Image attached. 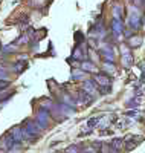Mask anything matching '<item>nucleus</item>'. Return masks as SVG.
<instances>
[{"label": "nucleus", "instance_id": "9", "mask_svg": "<svg viewBox=\"0 0 145 153\" xmlns=\"http://www.w3.org/2000/svg\"><path fill=\"white\" fill-rule=\"evenodd\" d=\"M142 45V37L138 34H133L128 37V46L130 48H139Z\"/></svg>", "mask_w": 145, "mask_h": 153}, {"label": "nucleus", "instance_id": "3", "mask_svg": "<svg viewBox=\"0 0 145 153\" xmlns=\"http://www.w3.org/2000/svg\"><path fill=\"white\" fill-rule=\"evenodd\" d=\"M95 83H96V86H99V87H105L109 91L110 89V86H112V80H110V76L109 75H105V74H96L95 75Z\"/></svg>", "mask_w": 145, "mask_h": 153}, {"label": "nucleus", "instance_id": "8", "mask_svg": "<svg viewBox=\"0 0 145 153\" xmlns=\"http://www.w3.org/2000/svg\"><path fill=\"white\" fill-rule=\"evenodd\" d=\"M101 55L104 57V60L107 63H115V54H113V49L109 46H104L101 49Z\"/></svg>", "mask_w": 145, "mask_h": 153}, {"label": "nucleus", "instance_id": "13", "mask_svg": "<svg viewBox=\"0 0 145 153\" xmlns=\"http://www.w3.org/2000/svg\"><path fill=\"white\" fill-rule=\"evenodd\" d=\"M122 65H124V68H130L133 65V55H131V52H127L122 55Z\"/></svg>", "mask_w": 145, "mask_h": 153}, {"label": "nucleus", "instance_id": "14", "mask_svg": "<svg viewBox=\"0 0 145 153\" xmlns=\"http://www.w3.org/2000/svg\"><path fill=\"white\" fill-rule=\"evenodd\" d=\"M72 78L76 81V80H83L84 78V71H80V69H75V71H72Z\"/></svg>", "mask_w": 145, "mask_h": 153}, {"label": "nucleus", "instance_id": "1", "mask_svg": "<svg viewBox=\"0 0 145 153\" xmlns=\"http://www.w3.org/2000/svg\"><path fill=\"white\" fill-rule=\"evenodd\" d=\"M35 123H37V126L40 127L41 130H44V129H47L49 127V121H50V115H49V110H46V109H40L37 112V115H35V120H34Z\"/></svg>", "mask_w": 145, "mask_h": 153}, {"label": "nucleus", "instance_id": "20", "mask_svg": "<svg viewBox=\"0 0 145 153\" xmlns=\"http://www.w3.org/2000/svg\"><path fill=\"white\" fill-rule=\"evenodd\" d=\"M0 80H3V81L8 80V74H6V71H2V69H0Z\"/></svg>", "mask_w": 145, "mask_h": 153}, {"label": "nucleus", "instance_id": "4", "mask_svg": "<svg viewBox=\"0 0 145 153\" xmlns=\"http://www.w3.org/2000/svg\"><path fill=\"white\" fill-rule=\"evenodd\" d=\"M14 144H16V141L12 139V136H11L9 133H5L2 138H0V149H3V150H6V152H9Z\"/></svg>", "mask_w": 145, "mask_h": 153}, {"label": "nucleus", "instance_id": "6", "mask_svg": "<svg viewBox=\"0 0 145 153\" xmlns=\"http://www.w3.org/2000/svg\"><path fill=\"white\" fill-rule=\"evenodd\" d=\"M122 32H124V23H122V20L113 19V22H112V34L113 35H121Z\"/></svg>", "mask_w": 145, "mask_h": 153}, {"label": "nucleus", "instance_id": "18", "mask_svg": "<svg viewBox=\"0 0 145 153\" xmlns=\"http://www.w3.org/2000/svg\"><path fill=\"white\" fill-rule=\"evenodd\" d=\"M64 153H81V149L78 146H69L67 149H66Z\"/></svg>", "mask_w": 145, "mask_h": 153}, {"label": "nucleus", "instance_id": "5", "mask_svg": "<svg viewBox=\"0 0 145 153\" xmlns=\"http://www.w3.org/2000/svg\"><path fill=\"white\" fill-rule=\"evenodd\" d=\"M8 133L12 136V139H14L16 143H21V141H24V139H23V130H21V126H16V127H12V129H11Z\"/></svg>", "mask_w": 145, "mask_h": 153}, {"label": "nucleus", "instance_id": "21", "mask_svg": "<svg viewBox=\"0 0 145 153\" xmlns=\"http://www.w3.org/2000/svg\"><path fill=\"white\" fill-rule=\"evenodd\" d=\"M0 153H5V152H0Z\"/></svg>", "mask_w": 145, "mask_h": 153}, {"label": "nucleus", "instance_id": "16", "mask_svg": "<svg viewBox=\"0 0 145 153\" xmlns=\"http://www.w3.org/2000/svg\"><path fill=\"white\" fill-rule=\"evenodd\" d=\"M99 121H101L99 118H90V120L87 121V127H89V129H93L95 126L99 124Z\"/></svg>", "mask_w": 145, "mask_h": 153}, {"label": "nucleus", "instance_id": "19", "mask_svg": "<svg viewBox=\"0 0 145 153\" xmlns=\"http://www.w3.org/2000/svg\"><path fill=\"white\" fill-rule=\"evenodd\" d=\"M9 86V83L8 81H3V80H0V92H2V91H5V89Z\"/></svg>", "mask_w": 145, "mask_h": 153}, {"label": "nucleus", "instance_id": "7", "mask_svg": "<svg viewBox=\"0 0 145 153\" xmlns=\"http://www.w3.org/2000/svg\"><path fill=\"white\" fill-rule=\"evenodd\" d=\"M96 83L95 81H90V80H87V81H84V84H83V92H86L87 95H95L96 94Z\"/></svg>", "mask_w": 145, "mask_h": 153}, {"label": "nucleus", "instance_id": "15", "mask_svg": "<svg viewBox=\"0 0 145 153\" xmlns=\"http://www.w3.org/2000/svg\"><path fill=\"white\" fill-rule=\"evenodd\" d=\"M122 14H124V11H122L121 6H115V8H113V16H115V19L121 20V19H122Z\"/></svg>", "mask_w": 145, "mask_h": 153}, {"label": "nucleus", "instance_id": "11", "mask_svg": "<svg viewBox=\"0 0 145 153\" xmlns=\"http://www.w3.org/2000/svg\"><path fill=\"white\" fill-rule=\"evenodd\" d=\"M102 69L105 71V75H113V74H116V66H115V63H107V61H104Z\"/></svg>", "mask_w": 145, "mask_h": 153}, {"label": "nucleus", "instance_id": "12", "mask_svg": "<svg viewBox=\"0 0 145 153\" xmlns=\"http://www.w3.org/2000/svg\"><path fill=\"white\" fill-rule=\"evenodd\" d=\"M72 58H75V60H84L86 58V54L83 52V49H81V46H76L75 49H73V54H72Z\"/></svg>", "mask_w": 145, "mask_h": 153}, {"label": "nucleus", "instance_id": "2", "mask_svg": "<svg viewBox=\"0 0 145 153\" xmlns=\"http://www.w3.org/2000/svg\"><path fill=\"white\" fill-rule=\"evenodd\" d=\"M128 26L133 29V31H136V29H139V28L142 26V19H141L139 12H138L136 9L128 16Z\"/></svg>", "mask_w": 145, "mask_h": 153}, {"label": "nucleus", "instance_id": "10", "mask_svg": "<svg viewBox=\"0 0 145 153\" xmlns=\"http://www.w3.org/2000/svg\"><path fill=\"white\" fill-rule=\"evenodd\" d=\"M81 69H83L84 72H93V74L98 72V68L95 66V63H92V61H89V60H86V61L81 63Z\"/></svg>", "mask_w": 145, "mask_h": 153}, {"label": "nucleus", "instance_id": "17", "mask_svg": "<svg viewBox=\"0 0 145 153\" xmlns=\"http://www.w3.org/2000/svg\"><path fill=\"white\" fill-rule=\"evenodd\" d=\"M26 68V63L24 61H20V63H16V65L14 66H12V69H14L16 72H21L23 69Z\"/></svg>", "mask_w": 145, "mask_h": 153}]
</instances>
